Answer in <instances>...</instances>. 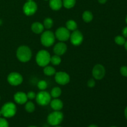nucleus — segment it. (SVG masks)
<instances>
[{
  "label": "nucleus",
  "instance_id": "f257e3e1",
  "mask_svg": "<svg viewBox=\"0 0 127 127\" xmlns=\"http://www.w3.org/2000/svg\"><path fill=\"white\" fill-rule=\"evenodd\" d=\"M32 56V50L28 46L21 45L16 50V57L19 61L22 63H26L31 60Z\"/></svg>",
  "mask_w": 127,
  "mask_h": 127
},
{
  "label": "nucleus",
  "instance_id": "f03ea898",
  "mask_svg": "<svg viewBox=\"0 0 127 127\" xmlns=\"http://www.w3.org/2000/svg\"><path fill=\"white\" fill-rule=\"evenodd\" d=\"M51 55L46 50H41L38 51L35 56V62L40 67H45L50 63Z\"/></svg>",
  "mask_w": 127,
  "mask_h": 127
},
{
  "label": "nucleus",
  "instance_id": "7ed1b4c3",
  "mask_svg": "<svg viewBox=\"0 0 127 127\" xmlns=\"http://www.w3.org/2000/svg\"><path fill=\"white\" fill-rule=\"evenodd\" d=\"M55 33L50 30L43 31L41 33L40 42L42 45L45 47H50L53 45L55 42Z\"/></svg>",
  "mask_w": 127,
  "mask_h": 127
},
{
  "label": "nucleus",
  "instance_id": "20e7f679",
  "mask_svg": "<svg viewBox=\"0 0 127 127\" xmlns=\"http://www.w3.org/2000/svg\"><path fill=\"white\" fill-rule=\"evenodd\" d=\"M1 115L4 118H11L16 115L17 107L14 103L8 102L4 104L1 109Z\"/></svg>",
  "mask_w": 127,
  "mask_h": 127
},
{
  "label": "nucleus",
  "instance_id": "39448f33",
  "mask_svg": "<svg viewBox=\"0 0 127 127\" xmlns=\"http://www.w3.org/2000/svg\"><path fill=\"white\" fill-rule=\"evenodd\" d=\"M64 115L61 111H55L50 113L47 117V122L52 126L59 125L63 120Z\"/></svg>",
  "mask_w": 127,
  "mask_h": 127
},
{
  "label": "nucleus",
  "instance_id": "423d86ee",
  "mask_svg": "<svg viewBox=\"0 0 127 127\" xmlns=\"http://www.w3.org/2000/svg\"><path fill=\"white\" fill-rule=\"evenodd\" d=\"M52 97L50 94L46 91H40L36 95L35 100L38 105L41 106H46L50 104Z\"/></svg>",
  "mask_w": 127,
  "mask_h": 127
},
{
  "label": "nucleus",
  "instance_id": "0eeeda50",
  "mask_svg": "<svg viewBox=\"0 0 127 127\" xmlns=\"http://www.w3.org/2000/svg\"><path fill=\"white\" fill-rule=\"evenodd\" d=\"M70 31L66 28V27H60L56 30L55 32V38L60 42H66L69 39Z\"/></svg>",
  "mask_w": 127,
  "mask_h": 127
},
{
  "label": "nucleus",
  "instance_id": "6e6552de",
  "mask_svg": "<svg viewBox=\"0 0 127 127\" xmlns=\"http://www.w3.org/2000/svg\"><path fill=\"white\" fill-rule=\"evenodd\" d=\"M7 81L9 84L13 86L21 85L23 82V77L17 72H12L7 77Z\"/></svg>",
  "mask_w": 127,
  "mask_h": 127
},
{
  "label": "nucleus",
  "instance_id": "1a4fd4ad",
  "mask_svg": "<svg viewBox=\"0 0 127 127\" xmlns=\"http://www.w3.org/2000/svg\"><path fill=\"white\" fill-rule=\"evenodd\" d=\"M55 80L56 83H58L60 85L64 86L70 81V76L69 74L64 71H58L56 72L55 74Z\"/></svg>",
  "mask_w": 127,
  "mask_h": 127
},
{
  "label": "nucleus",
  "instance_id": "9d476101",
  "mask_svg": "<svg viewBox=\"0 0 127 127\" xmlns=\"http://www.w3.org/2000/svg\"><path fill=\"white\" fill-rule=\"evenodd\" d=\"M37 8L38 6L34 1H27L23 6V12L26 16H31L35 14Z\"/></svg>",
  "mask_w": 127,
  "mask_h": 127
},
{
  "label": "nucleus",
  "instance_id": "9b49d317",
  "mask_svg": "<svg viewBox=\"0 0 127 127\" xmlns=\"http://www.w3.org/2000/svg\"><path fill=\"white\" fill-rule=\"evenodd\" d=\"M83 40H84V36L81 31L79 30H76L73 31L72 33H71L70 37H69V40L72 45L74 46H79L83 43Z\"/></svg>",
  "mask_w": 127,
  "mask_h": 127
},
{
  "label": "nucleus",
  "instance_id": "f8f14e48",
  "mask_svg": "<svg viewBox=\"0 0 127 127\" xmlns=\"http://www.w3.org/2000/svg\"><path fill=\"white\" fill-rule=\"evenodd\" d=\"M93 78L97 80H100L104 78L105 75V69L101 64H95L92 70Z\"/></svg>",
  "mask_w": 127,
  "mask_h": 127
},
{
  "label": "nucleus",
  "instance_id": "ddd939ff",
  "mask_svg": "<svg viewBox=\"0 0 127 127\" xmlns=\"http://www.w3.org/2000/svg\"><path fill=\"white\" fill-rule=\"evenodd\" d=\"M67 48H68L66 43H64L63 42H60L55 45L53 51L55 55L62 56L66 52Z\"/></svg>",
  "mask_w": 127,
  "mask_h": 127
},
{
  "label": "nucleus",
  "instance_id": "4468645a",
  "mask_svg": "<svg viewBox=\"0 0 127 127\" xmlns=\"http://www.w3.org/2000/svg\"><path fill=\"white\" fill-rule=\"evenodd\" d=\"M14 100L15 102L17 103V104H19V105L25 104L28 101L27 94L22 91L17 92L14 95Z\"/></svg>",
  "mask_w": 127,
  "mask_h": 127
},
{
  "label": "nucleus",
  "instance_id": "2eb2a0df",
  "mask_svg": "<svg viewBox=\"0 0 127 127\" xmlns=\"http://www.w3.org/2000/svg\"><path fill=\"white\" fill-rule=\"evenodd\" d=\"M51 108L55 111H60L63 107V102L58 98H53L50 102Z\"/></svg>",
  "mask_w": 127,
  "mask_h": 127
},
{
  "label": "nucleus",
  "instance_id": "dca6fc26",
  "mask_svg": "<svg viewBox=\"0 0 127 127\" xmlns=\"http://www.w3.org/2000/svg\"><path fill=\"white\" fill-rule=\"evenodd\" d=\"M44 26L40 22H34L31 25V30L35 34H40L44 31Z\"/></svg>",
  "mask_w": 127,
  "mask_h": 127
},
{
  "label": "nucleus",
  "instance_id": "f3484780",
  "mask_svg": "<svg viewBox=\"0 0 127 127\" xmlns=\"http://www.w3.org/2000/svg\"><path fill=\"white\" fill-rule=\"evenodd\" d=\"M49 6L53 11H59L63 6L62 0H49Z\"/></svg>",
  "mask_w": 127,
  "mask_h": 127
},
{
  "label": "nucleus",
  "instance_id": "a211bd4d",
  "mask_svg": "<svg viewBox=\"0 0 127 127\" xmlns=\"http://www.w3.org/2000/svg\"><path fill=\"white\" fill-rule=\"evenodd\" d=\"M66 28L69 31H74L78 29V24L74 20H68L66 22Z\"/></svg>",
  "mask_w": 127,
  "mask_h": 127
},
{
  "label": "nucleus",
  "instance_id": "6ab92c4d",
  "mask_svg": "<svg viewBox=\"0 0 127 127\" xmlns=\"http://www.w3.org/2000/svg\"><path fill=\"white\" fill-rule=\"evenodd\" d=\"M43 73L46 76H52L55 75L56 73V70L54 68V67L49 65H47L46 66L43 67Z\"/></svg>",
  "mask_w": 127,
  "mask_h": 127
},
{
  "label": "nucleus",
  "instance_id": "aec40b11",
  "mask_svg": "<svg viewBox=\"0 0 127 127\" xmlns=\"http://www.w3.org/2000/svg\"><path fill=\"white\" fill-rule=\"evenodd\" d=\"M82 19L85 22L89 23L93 19V14L90 11H85L82 15Z\"/></svg>",
  "mask_w": 127,
  "mask_h": 127
},
{
  "label": "nucleus",
  "instance_id": "412c9836",
  "mask_svg": "<svg viewBox=\"0 0 127 127\" xmlns=\"http://www.w3.org/2000/svg\"><path fill=\"white\" fill-rule=\"evenodd\" d=\"M62 91L61 89L59 87H54L53 89L51 90L50 92V95L53 98H58L59 97H60V95H62Z\"/></svg>",
  "mask_w": 127,
  "mask_h": 127
},
{
  "label": "nucleus",
  "instance_id": "4be33fe9",
  "mask_svg": "<svg viewBox=\"0 0 127 127\" xmlns=\"http://www.w3.org/2000/svg\"><path fill=\"white\" fill-rule=\"evenodd\" d=\"M60 57L61 56L57 55L55 54L53 55V56H51L50 63L54 66L59 65L62 63V58Z\"/></svg>",
  "mask_w": 127,
  "mask_h": 127
},
{
  "label": "nucleus",
  "instance_id": "5701e85b",
  "mask_svg": "<svg viewBox=\"0 0 127 127\" xmlns=\"http://www.w3.org/2000/svg\"><path fill=\"white\" fill-rule=\"evenodd\" d=\"M43 25L44 26V28L47 30H49L53 27V21L51 17H46L44 19L43 22Z\"/></svg>",
  "mask_w": 127,
  "mask_h": 127
},
{
  "label": "nucleus",
  "instance_id": "b1692460",
  "mask_svg": "<svg viewBox=\"0 0 127 127\" xmlns=\"http://www.w3.org/2000/svg\"><path fill=\"white\" fill-rule=\"evenodd\" d=\"M35 109V106L32 101H27L25 104V110L28 113H32Z\"/></svg>",
  "mask_w": 127,
  "mask_h": 127
},
{
  "label": "nucleus",
  "instance_id": "393cba45",
  "mask_svg": "<svg viewBox=\"0 0 127 127\" xmlns=\"http://www.w3.org/2000/svg\"><path fill=\"white\" fill-rule=\"evenodd\" d=\"M63 6L66 9H71L75 6L76 0H63Z\"/></svg>",
  "mask_w": 127,
  "mask_h": 127
},
{
  "label": "nucleus",
  "instance_id": "a878e982",
  "mask_svg": "<svg viewBox=\"0 0 127 127\" xmlns=\"http://www.w3.org/2000/svg\"><path fill=\"white\" fill-rule=\"evenodd\" d=\"M115 42L119 45H124L125 42H126V40H125V38L124 37V36L122 35H118L116 36L115 37Z\"/></svg>",
  "mask_w": 127,
  "mask_h": 127
},
{
  "label": "nucleus",
  "instance_id": "bb28decb",
  "mask_svg": "<svg viewBox=\"0 0 127 127\" xmlns=\"http://www.w3.org/2000/svg\"><path fill=\"white\" fill-rule=\"evenodd\" d=\"M37 87L40 91H45L48 87L47 82L45 80H40L37 83Z\"/></svg>",
  "mask_w": 127,
  "mask_h": 127
},
{
  "label": "nucleus",
  "instance_id": "cd10ccee",
  "mask_svg": "<svg viewBox=\"0 0 127 127\" xmlns=\"http://www.w3.org/2000/svg\"><path fill=\"white\" fill-rule=\"evenodd\" d=\"M0 127H9V123L6 119L0 117Z\"/></svg>",
  "mask_w": 127,
  "mask_h": 127
},
{
  "label": "nucleus",
  "instance_id": "c85d7f7f",
  "mask_svg": "<svg viewBox=\"0 0 127 127\" xmlns=\"http://www.w3.org/2000/svg\"><path fill=\"white\" fill-rule=\"evenodd\" d=\"M26 94H27V98H28V100L29 99V100H33V99H35L37 94H36L35 92L29 91L28 93H26Z\"/></svg>",
  "mask_w": 127,
  "mask_h": 127
},
{
  "label": "nucleus",
  "instance_id": "c756f323",
  "mask_svg": "<svg viewBox=\"0 0 127 127\" xmlns=\"http://www.w3.org/2000/svg\"><path fill=\"white\" fill-rule=\"evenodd\" d=\"M87 85L89 88H93L95 86V81L94 78H91L87 82Z\"/></svg>",
  "mask_w": 127,
  "mask_h": 127
},
{
  "label": "nucleus",
  "instance_id": "7c9ffc66",
  "mask_svg": "<svg viewBox=\"0 0 127 127\" xmlns=\"http://www.w3.org/2000/svg\"><path fill=\"white\" fill-rule=\"evenodd\" d=\"M120 73L122 76L125 77H127V66H123L120 68Z\"/></svg>",
  "mask_w": 127,
  "mask_h": 127
},
{
  "label": "nucleus",
  "instance_id": "2f4dec72",
  "mask_svg": "<svg viewBox=\"0 0 127 127\" xmlns=\"http://www.w3.org/2000/svg\"><path fill=\"white\" fill-rule=\"evenodd\" d=\"M122 34L125 38H127V26L125 27L122 30Z\"/></svg>",
  "mask_w": 127,
  "mask_h": 127
},
{
  "label": "nucleus",
  "instance_id": "473e14b6",
  "mask_svg": "<svg viewBox=\"0 0 127 127\" xmlns=\"http://www.w3.org/2000/svg\"><path fill=\"white\" fill-rule=\"evenodd\" d=\"M97 1L100 4H104L106 3L107 0H97Z\"/></svg>",
  "mask_w": 127,
  "mask_h": 127
},
{
  "label": "nucleus",
  "instance_id": "72a5a7b5",
  "mask_svg": "<svg viewBox=\"0 0 127 127\" xmlns=\"http://www.w3.org/2000/svg\"><path fill=\"white\" fill-rule=\"evenodd\" d=\"M124 113H125V118L127 119V107L126 108H125V112H124Z\"/></svg>",
  "mask_w": 127,
  "mask_h": 127
},
{
  "label": "nucleus",
  "instance_id": "f704fd0d",
  "mask_svg": "<svg viewBox=\"0 0 127 127\" xmlns=\"http://www.w3.org/2000/svg\"><path fill=\"white\" fill-rule=\"evenodd\" d=\"M88 127H98V126H97L96 125H94V124H92V125H90Z\"/></svg>",
  "mask_w": 127,
  "mask_h": 127
},
{
  "label": "nucleus",
  "instance_id": "c9c22d12",
  "mask_svg": "<svg viewBox=\"0 0 127 127\" xmlns=\"http://www.w3.org/2000/svg\"><path fill=\"white\" fill-rule=\"evenodd\" d=\"M124 46H125V48L127 50V40H126V42H125V44H124Z\"/></svg>",
  "mask_w": 127,
  "mask_h": 127
},
{
  "label": "nucleus",
  "instance_id": "e433bc0d",
  "mask_svg": "<svg viewBox=\"0 0 127 127\" xmlns=\"http://www.w3.org/2000/svg\"><path fill=\"white\" fill-rule=\"evenodd\" d=\"M2 21L1 19H0V26H1V25H2Z\"/></svg>",
  "mask_w": 127,
  "mask_h": 127
},
{
  "label": "nucleus",
  "instance_id": "4c0bfd02",
  "mask_svg": "<svg viewBox=\"0 0 127 127\" xmlns=\"http://www.w3.org/2000/svg\"><path fill=\"white\" fill-rule=\"evenodd\" d=\"M125 21H126V23H127V17H126V19H125Z\"/></svg>",
  "mask_w": 127,
  "mask_h": 127
},
{
  "label": "nucleus",
  "instance_id": "58836bf2",
  "mask_svg": "<svg viewBox=\"0 0 127 127\" xmlns=\"http://www.w3.org/2000/svg\"><path fill=\"white\" fill-rule=\"evenodd\" d=\"M62 127L59 126V125H57V126H54V127Z\"/></svg>",
  "mask_w": 127,
  "mask_h": 127
},
{
  "label": "nucleus",
  "instance_id": "ea45409f",
  "mask_svg": "<svg viewBox=\"0 0 127 127\" xmlns=\"http://www.w3.org/2000/svg\"><path fill=\"white\" fill-rule=\"evenodd\" d=\"M34 1V0H27V1Z\"/></svg>",
  "mask_w": 127,
  "mask_h": 127
},
{
  "label": "nucleus",
  "instance_id": "a19ab883",
  "mask_svg": "<svg viewBox=\"0 0 127 127\" xmlns=\"http://www.w3.org/2000/svg\"><path fill=\"white\" fill-rule=\"evenodd\" d=\"M1 115H1V110H0V117H1Z\"/></svg>",
  "mask_w": 127,
  "mask_h": 127
},
{
  "label": "nucleus",
  "instance_id": "79ce46f5",
  "mask_svg": "<svg viewBox=\"0 0 127 127\" xmlns=\"http://www.w3.org/2000/svg\"><path fill=\"white\" fill-rule=\"evenodd\" d=\"M35 127V126H30V127Z\"/></svg>",
  "mask_w": 127,
  "mask_h": 127
},
{
  "label": "nucleus",
  "instance_id": "37998d69",
  "mask_svg": "<svg viewBox=\"0 0 127 127\" xmlns=\"http://www.w3.org/2000/svg\"><path fill=\"white\" fill-rule=\"evenodd\" d=\"M114 127V126H113V127Z\"/></svg>",
  "mask_w": 127,
  "mask_h": 127
},
{
  "label": "nucleus",
  "instance_id": "c03bdc74",
  "mask_svg": "<svg viewBox=\"0 0 127 127\" xmlns=\"http://www.w3.org/2000/svg\"><path fill=\"white\" fill-rule=\"evenodd\" d=\"M45 1H48V0H45Z\"/></svg>",
  "mask_w": 127,
  "mask_h": 127
},
{
  "label": "nucleus",
  "instance_id": "a18cd8bd",
  "mask_svg": "<svg viewBox=\"0 0 127 127\" xmlns=\"http://www.w3.org/2000/svg\"><path fill=\"white\" fill-rule=\"evenodd\" d=\"M0 99H1V96H0Z\"/></svg>",
  "mask_w": 127,
  "mask_h": 127
}]
</instances>
